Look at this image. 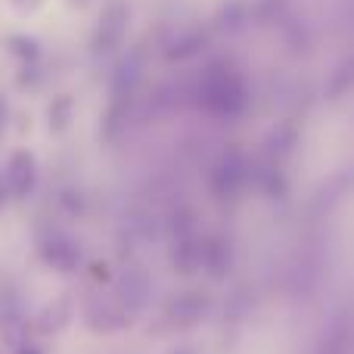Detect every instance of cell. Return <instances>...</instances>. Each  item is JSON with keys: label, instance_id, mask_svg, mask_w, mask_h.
<instances>
[{"label": "cell", "instance_id": "6da1fadb", "mask_svg": "<svg viewBox=\"0 0 354 354\" xmlns=\"http://www.w3.org/2000/svg\"><path fill=\"white\" fill-rule=\"evenodd\" d=\"M199 103L205 106V112L218 118H236L243 115L245 103V87H243V78L236 72L224 66H212L205 72V78L199 81Z\"/></svg>", "mask_w": 354, "mask_h": 354}, {"label": "cell", "instance_id": "7a4b0ae2", "mask_svg": "<svg viewBox=\"0 0 354 354\" xmlns=\"http://www.w3.org/2000/svg\"><path fill=\"white\" fill-rule=\"evenodd\" d=\"M208 314V295L205 292H177L171 301L165 305V320L174 326V330H189V326L202 324Z\"/></svg>", "mask_w": 354, "mask_h": 354}, {"label": "cell", "instance_id": "3957f363", "mask_svg": "<svg viewBox=\"0 0 354 354\" xmlns=\"http://www.w3.org/2000/svg\"><path fill=\"white\" fill-rule=\"evenodd\" d=\"M245 159L239 153H227L218 159V165L212 168V193L221 199H233L239 189L245 187Z\"/></svg>", "mask_w": 354, "mask_h": 354}, {"label": "cell", "instance_id": "277c9868", "mask_svg": "<svg viewBox=\"0 0 354 354\" xmlns=\"http://www.w3.org/2000/svg\"><path fill=\"white\" fill-rule=\"evenodd\" d=\"M41 258L47 268L59 270V274H75L81 264V249L62 233H50L41 239Z\"/></svg>", "mask_w": 354, "mask_h": 354}, {"label": "cell", "instance_id": "5b68a950", "mask_svg": "<svg viewBox=\"0 0 354 354\" xmlns=\"http://www.w3.org/2000/svg\"><path fill=\"white\" fill-rule=\"evenodd\" d=\"M6 189H10L12 199H25V196L35 189V180H37V165H35V156L28 149H16L6 162Z\"/></svg>", "mask_w": 354, "mask_h": 354}, {"label": "cell", "instance_id": "8992f818", "mask_svg": "<svg viewBox=\"0 0 354 354\" xmlns=\"http://www.w3.org/2000/svg\"><path fill=\"white\" fill-rule=\"evenodd\" d=\"M205 264V239L202 233H193V236H180L174 239L171 245V270L180 277H196Z\"/></svg>", "mask_w": 354, "mask_h": 354}, {"label": "cell", "instance_id": "52a82bcc", "mask_svg": "<svg viewBox=\"0 0 354 354\" xmlns=\"http://www.w3.org/2000/svg\"><path fill=\"white\" fill-rule=\"evenodd\" d=\"M149 299V277L143 268H128L118 283V305L124 311H140Z\"/></svg>", "mask_w": 354, "mask_h": 354}, {"label": "cell", "instance_id": "ba28073f", "mask_svg": "<svg viewBox=\"0 0 354 354\" xmlns=\"http://www.w3.org/2000/svg\"><path fill=\"white\" fill-rule=\"evenodd\" d=\"M202 270H208L214 280L227 277V270H230V245H227L224 236H205V264H202Z\"/></svg>", "mask_w": 354, "mask_h": 354}, {"label": "cell", "instance_id": "9c48e42d", "mask_svg": "<svg viewBox=\"0 0 354 354\" xmlns=\"http://www.w3.org/2000/svg\"><path fill=\"white\" fill-rule=\"evenodd\" d=\"M68 299H59L56 305H50V308H44V314L35 320V330H41V333H56V330H62L66 326V320H68Z\"/></svg>", "mask_w": 354, "mask_h": 354}, {"label": "cell", "instance_id": "30bf717a", "mask_svg": "<svg viewBox=\"0 0 354 354\" xmlns=\"http://www.w3.org/2000/svg\"><path fill=\"white\" fill-rule=\"evenodd\" d=\"M354 345L351 326H333L324 339V354H348Z\"/></svg>", "mask_w": 354, "mask_h": 354}, {"label": "cell", "instance_id": "8fae6325", "mask_svg": "<svg viewBox=\"0 0 354 354\" xmlns=\"http://www.w3.org/2000/svg\"><path fill=\"white\" fill-rule=\"evenodd\" d=\"M168 227H171L174 239H180V236H193V233H199V230H196V214L189 212V208H177V212L171 214V221H168Z\"/></svg>", "mask_w": 354, "mask_h": 354}, {"label": "cell", "instance_id": "7c38bea8", "mask_svg": "<svg viewBox=\"0 0 354 354\" xmlns=\"http://www.w3.org/2000/svg\"><path fill=\"white\" fill-rule=\"evenodd\" d=\"M261 189L268 196H286V177H283V171H277V168H268V171L261 174Z\"/></svg>", "mask_w": 354, "mask_h": 354}, {"label": "cell", "instance_id": "4fadbf2b", "mask_svg": "<svg viewBox=\"0 0 354 354\" xmlns=\"http://www.w3.org/2000/svg\"><path fill=\"white\" fill-rule=\"evenodd\" d=\"M68 106H72L68 97H59L53 106H50V124H53L56 131H62L68 124Z\"/></svg>", "mask_w": 354, "mask_h": 354}, {"label": "cell", "instance_id": "5bb4252c", "mask_svg": "<svg viewBox=\"0 0 354 354\" xmlns=\"http://www.w3.org/2000/svg\"><path fill=\"white\" fill-rule=\"evenodd\" d=\"M12 44H16V50L22 56H37V44L35 41H25V37H12Z\"/></svg>", "mask_w": 354, "mask_h": 354}, {"label": "cell", "instance_id": "9a60e30c", "mask_svg": "<svg viewBox=\"0 0 354 354\" xmlns=\"http://www.w3.org/2000/svg\"><path fill=\"white\" fill-rule=\"evenodd\" d=\"M6 193H10V189H6V180H3V174H0V212H3V205H6Z\"/></svg>", "mask_w": 354, "mask_h": 354}, {"label": "cell", "instance_id": "2e32d148", "mask_svg": "<svg viewBox=\"0 0 354 354\" xmlns=\"http://www.w3.org/2000/svg\"><path fill=\"white\" fill-rule=\"evenodd\" d=\"M19 354H44V351L37 348V345H25L22 342V345H19Z\"/></svg>", "mask_w": 354, "mask_h": 354}, {"label": "cell", "instance_id": "e0dca14e", "mask_svg": "<svg viewBox=\"0 0 354 354\" xmlns=\"http://www.w3.org/2000/svg\"><path fill=\"white\" fill-rule=\"evenodd\" d=\"M168 354H196V351L187 348V345H180V348H174V351H168Z\"/></svg>", "mask_w": 354, "mask_h": 354}, {"label": "cell", "instance_id": "ac0fdd59", "mask_svg": "<svg viewBox=\"0 0 354 354\" xmlns=\"http://www.w3.org/2000/svg\"><path fill=\"white\" fill-rule=\"evenodd\" d=\"M3 115H6V109H3V103H0V128H3Z\"/></svg>", "mask_w": 354, "mask_h": 354}, {"label": "cell", "instance_id": "d6986e66", "mask_svg": "<svg viewBox=\"0 0 354 354\" xmlns=\"http://www.w3.org/2000/svg\"><path fill=\"white\" fill-rule=\"evenodd\" d=\"M0 354H3V351H0Z\"/></svg>", "mask_w": 354, "mask_h": 354}]
</instances>
